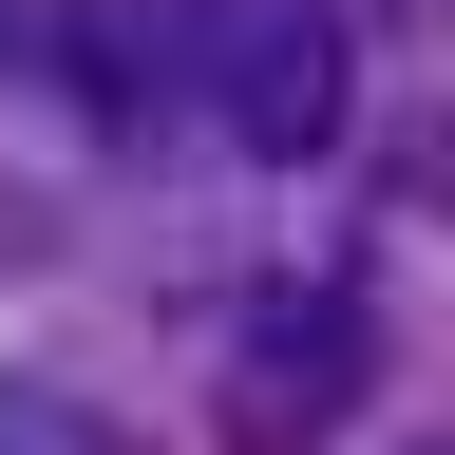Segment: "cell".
Segmentation results:
<instances>
[{
	"mask_svg": "<svg viewBox=\"0 0 455 455\" xmlns=\"http://www.w3.org/2000/svg\"><path fill=\"white\" fill-rule=\"evenodd\" d=\"M379 379V304L341 266H284V284H247L228 304V379H209V418L247 436V455H304V436H341V398Z\"/></svg>",
	"mask_w": 455,
	"mask_h": 455,
	"instance_id": "1",
	"label": "cell"
},
{
	"mask_svg": "<svg viewBox=\"0 0 455 455\" xmlns=\"http://www.w3.org/2000/svg\"><path fill=\"white\" fill-rule=\"evenodd\" d=\"M341 76H361V57H341V0H190V114L228 152H323L341 133Z\"/></svg>",
	"mask_w": 455,
	"mask_h": 455,
	"instance_id": "2",
	"label": "cell"
},
{
	"mask_svg": "<svg viewBox=\"0 0 455 455\" xmlns=\"http://www.w3.org/2000/svg\"><path fill=\"white\" fill-rule=\"evenodd\" d=\"M0 455H133V418L95 379H0Z\"/></svg>",
	"mask_w": 455,
	"mask_h": 455,
	"instance_id": "3",
	"label": "cell"
},
{
	"mask_svg": "<svg viewBox=\"0 0 455 455\" xmlns=\"http://www.w3.org/2000/svg\"><path fill=\"white\" fill-rule=\"evenodd\" d=\"M57 57V0H0V76H38Z\"/></svg>",
	"mask_w": 455,
	"mask_h": 455,
	"instance_id": "4",
	"label": "cell"
}]
</instances>
